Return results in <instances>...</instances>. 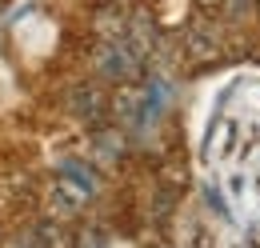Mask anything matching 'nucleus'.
I'll return each instance as SVG.
<instances>
[{
    "instance_id": "f257e3e1",
    "label": "nucleus",
    "mask_w": 260,
    "mask_h": 248,
    "mask_svg": "<svg viewBox=\"0 0 260 248\" xmlns=\"http://www.w3.org/2000/svg\"><path fill=\"white\" fill-rule=\"evenodd\" d=\"M96 172L88 168V164H76V160H68L64 168L56 172V180H52V212L56 216H76V212H84V204L92 200V192H96Z\"/></svg>"
},
{
    "instance_id": "f03ea898",
    "label": "nucleus",
    "mask_w": 260,
    "mask_h": 248,
    "mask_svg": "<svg viewBox=\"0 0 260 248\" xmlns=\"http://www.w3.org/2000/svg\"><path fill=\"white\" fill-rule=\"evenodd\" d=\"M136 64H140V48L132 44V36H108V40H100V48H96V72L100 76L124 80V76L136 72Z\"/></svg>"
},
{
    "instance_id": "7ed1b4c3",
    "label": "nucleus",
    "mask_w": 260,
    "mask_h": 248,
    "mask_svg": "<svg viewBox=\"0 0 260 248\" xmlns=\"http://www.w3.org/2000/svg\"><path fill=\"white\" fill-rule=\"evenodd\" d=\"M72 112L80 116V120H88V124H96L100 116H104V100H100V92L92 88V84H84V88H72Z\"/></svg>"
},
{
    "instance_id": "20e7f679",
    "label": "nucleus",
    "mask_w": 260,
    "mask_h": 248,
    "mask_svg": "<svg viewBox=\"0 0 260 248\" xmlns=\"http://www.w3.org/2000/svg\"><path fill=\"white\" fill-rule=\"evenodd\" d=\"M244 8H248V0H228V12H232V16H240Z\"/></svg>"
},
{
    "instance_id": "39448f33",
    "label": "nucleus",
    "mask_w": 260,
    "mask_h": 248,
    "mask_svg": "<svg viewBox=\"0 0 260 248\" xmlns=\"http://www.w3.org/2000/svg\"><path fill=\"white\" fill-rule=\"evenodd\" d=\"M252 244H256V248H260V228H256V232H252Z\"/></svg>"
}]
</instances>
